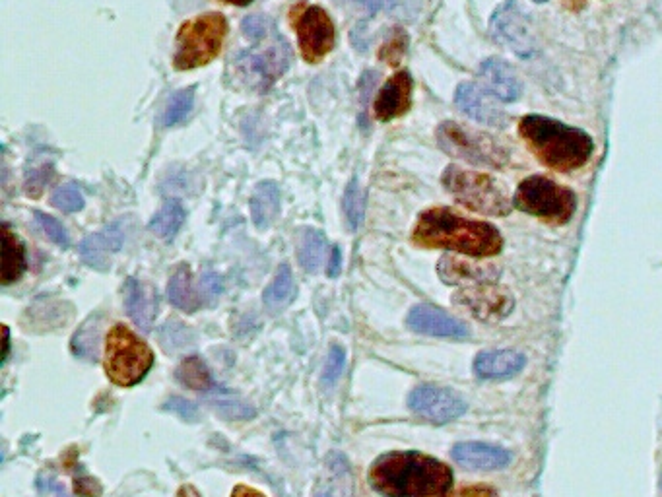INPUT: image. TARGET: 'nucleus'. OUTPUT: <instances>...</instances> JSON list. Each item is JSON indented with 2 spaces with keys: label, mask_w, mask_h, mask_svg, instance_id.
<instances>
[{
  "label": "nucleus",
  "mask_w": 662,
  "mask_h": 497,
  "mask_svg": "<svg viewBox=\"0 0 662 497\" xmlns=\"http://www.w3.org/2000/svg\"><path fill=\"white\" fill-rule=\"evenodd\" d=\"M369 482L385 497H437L451 488L453 474L449 466L428 455L398 451L373 463Z\"/></svg>",
  "instance_id": "f257e3e1"
},
{
  "label": "nucleus",
  "mask_w": 662,
  "mask_h": 497,
  "mask_svg": "<svg viewBox=\"0 0 662 497\" xmlns=\"http://www.w3.org/2000/svg\"><path fill=\"white\" fill-rule=\"evenodd\" d=\"M414 241L428 249H449L470 257H494L501 247V233L486 222L468 220L449 208H433L422 214Z\"/></svg>",
  "instance_id": "f03ea898"
},
{
  "label": "nucleus",
  "mask_w": 662,
  "mask_h": 497,
  "mask_svg": "<svg viewBox=\"0 0 662 497\" xmlns=\"http://www.w3.org/2000/svg\"><path fill=\"white\" fill-rule=\"evenodd\" d=\"M519 133L544 166L563 173L585 166L593 154L589 134L542 115L525 117Z\"/></svg>",
  "instance_id": "7ed1b4c3"
},
{
  "label": "nucleus",
  "mask_w": 662,
  "mask_h": 497,
  "mask_svg": "<svg viewBox=\"0 0 662 497\" xmlns=\"http://www.w3.org/2000/svg\"><path fill=\"white\" fill-rule=\"evenodd\" d=\"M226 35L228 22L220 12L202 14L183 24L175 41V68L193 70L212 63L220 55Z\"/></svg>",
  "instance_id": "20e7f679"
},
{
  "label": "nucleus",
  "mask_w": 662,
  "mask_h": 497,
  "mask_svg": "<svg viewBox=\"0 0 662 497\" xmlns=\"http://www.w3.org/2000/svg\"><path fill=\"white\" fill-rule=\"evenodd\" d=\"M154 365L150 346L140 340L129 327L115 325L105 342V371L107 377L121 387L140 383Z\"/></svg>",
  "instance_id": "39448f33"
},
{
  "label": "nucleus",
  "mask_w": 662,
  "mask_h": 497,
  "mask_svg": "<svg viewBox=\"0 0 662 497\" xmlns=\"http://www.w3.org/2000/svg\"><path fill=\"white\" fill-rule=\"evenodd\" d=\"M443 185L455 199L474 212L488 216H505L511 212V200L507 193L494 177L486 173L466 171L457 166L447 167Z\"/></svg>",
  "instance_id": "423d86ee"
},
{
  "label": "nucleus",
  "mask_w": 662,
  "mask_h": 497,
  "mask_svg": "<svg viewBox=\"0 0 662 497\" xmlns=\"http://www.w3.org/2000/svg\"><path fill=\"white\" fill-rule=\"evenodd\" d=\"M439 146L455 158L476 166L503 167L509 162L507 148L490 134L457 123H443L437 129Z\"/></svg>",
  "instance_id": "0eeeda50"
},
{
  "label": "nucleus",
  "mask_w": 662,
  "mask_h": 497,
  "mask_svg": "<svg viewBox=\"0 0 662 497\" xmlns=\"http://www.w3.org/2000/svg\"><path fill=\"white\" fill-rule=\"evenodd\" d=\"M515 204L523 212L558 226L571 220L577 200L569 189L546 177H529L517 189Z\"/></svg>",
  "instance_id": "6e6552de"
},
{
  "label": "nucleus",
  "mask_w": 662,
  "mask_h": 497,
  "mask_svg": "<svg viewBox=\"0 0 662 497\" xmlns=\"http://www.w3.org/2000/svg\"><path fill=\"white\" fill-rule=\"evenodd\" d=\"M292 61V51L288 43L274 35V39L259 51L241 53L233 63L235 76L249 88L257 92H266L286 70Z\"/></svg>",
  "instance_id": "1a4fd4ad"
},
{
  "label": "nucleus",
  "mask_w": 662,
  "mask_h": 497,
  "mask_svg": "<svg viewBox=\"0 0 662 497\" xmlns=\"http://www.w3.org/2000/svg\"><path fill=\"white\" fill-rule=\"evenodd\" d=\"M299 49L307 63L323 61L334 47V26L331 16L319 6H307L294 20Z\"/></svg>",
  "instance_id": "9d476101"
},
{
  "label": "nucleus",
  "mask_w": 662,
  "mask_h": 497,
  "mask_svg": "<svg viewBox=\"0 0 662 497\" xmlns=\"http://www.w3.org/2000/svg\"><path fill=\"white\" fill-rule=\"evenodd\" d=\"M410 410L433 424H447L466 412V402L455 391L435 385H422L408 397Z\"/></svg>",
  "instance_id": "9b49d317"
},
{
  "label": "nucleus",
  "mask_w": 662,
  "mask_h": 497,
  "mask_svg": "<svg viewBox=\"0 0 662 497\" xmlns=\"http://www.w3.org/2000/svg\"><path fill=\"white\" fill-rule=\"evenodd\" d=\"M455 303L464 307L472 317L480 321H497L509 315L513 309V298L507 290L497 288L496 284L472 286L457 294Z\"/></svg>",
  "instance_id": "f8f14e48"
},
{
  "label": "nucleus",
  "mask_w": 662,
  "mask_h": 497,
  "mask_svg": "<svg viewBox=\"0 0 662 497\" xmlns=\"http://www.w3.org/2000/svg\"><path fill=\"white\" fill-rule=\"evenodd\" d=\"M492 35L507 49L527 55L532 51V35L529 24L515 4H505L492 18Z\"/></svg>",
  "instance_id": "ddd939ff"
},
{
  "label": "nucleus",
  "mask_w": 662,
  "mask_h": 497,
  "mask_svg": "<svg viewBox=\"0 0 662 497\" xmlns=\"http://www.w3.org/2000/svg\"><path fill=\"white\" fill-rule=\"evenodd\" d=\"M408 327L412 331L443 338H466L470 334L461 321L433 305H416L408 315Z\"/></svg>",
  "instance_id": "4468645a"
},
{
  "label": "nucleus",
  "mask_w": 662,
  "mask_h": 497,
  "mask_svg": "<svg viewBox=\"0 0 662 497\" xmlns=\"http://www.w3.org/2000/svg\"><path fill=\"white\" fill-rule=\"evenodd\" d=\"M455 101L464 115L478 123L490 127H503L507 123V115L497 107L496 101L474 84H461L457 88Z\"/></svg>",
  "instance_id": "2eb2a0df"
},
{
  "label": "nucleus",
  "mask_w": 662,
  "mask_h": 497,
  "mask_svg": "<svg viewBox=\"0 0 662 497\" xmlns=\"http://www.w3.org/2000/svg\"><path fill=\"white\" fill-rule=\"evenodd\" d=\"M412 103V78L408 72H398L383 86L375 100V115L381 121H391L404 115Z\"/></svg>",
  "instance_id": "dca6fc26"
},
{
  "label": "nucleus",
  "mask_w": 662,
  "mask_h": 497,
  "mask_svg": "<svg viewBox=\"0 0 662 497\" xmlns=\"http://www.w3.org/2000/svg\"><path fill=\"white\" fill-rule=\"evenodd\" d=\"M125 307L129 317L142 331H152V325L160 309L158 292L150 284L129 278L125 286Z\"/></svg>",
  "instance_id": "f3484780"
},
{
  "label": "nucleus",
  "mask_w": 662,
  "mask_h": 497,
  "mask_svg": "<svg viewBox=\"0 0 662 497\" xmlns=\"http://www.w3.org/2000/svg\"><path fill=\"white\" fill-rule=\"evenodd\" d=\"M123 241H125L123 224L115 222L105 230L86 237L80 243V255L92 268L105 270L109 266V257L121 251Z\"/></svg>",
  "instance_id": "a211bd4d"
},
{
  "label": "nucleus",
  "mask_w": 662,
  "mask_h": 497,
  "mask_svg": "<svg viewBox=\"0 0 662 497\" xmlns=\"http://www.w3.org/2000/svg\"><path fill=\"white\" fill-rule=\"evenodd\" d=\"M453 459L470 470H497L509 464L511 455L488 443H459L453 449Z\"/></svg>",
  "instance_id": "6ab92c4d"
},
{
  "label": "nucleus",
  "mask_w": 662,
  "mask_h": 497,
  "mask_svg": "<svg viewBox=\"0 0 662 497\" xmlns=\"http://www.w3.org/2000/svg\"><path fill=\"white\" fill-rule=\"evenodd\" d=\"M439 274L447 284H494L499 278L496 265H472L455 257H445L439 263Z\"/></svg>",
  "instance_id": "aec40b11"
},
{
  "label": "nucleus",
  "mask_w": 662,
  "mask_h": 497,
  "mask_svg": "<svg viewBox=\"0 0 662 497\" xmlns=\"http://www.w3.org/2000/svg\"><path fill=\"white\" fill-rule=\"evenodd\" d=\"M525 367L523 354L515 350H492L478 354L474 371L482 379H507Z\"/></svg>",
  "instance_id": "412c9836"
},
{
  "label": "nucleus",
  "mask_w": 662,
  "mask_h": 497,
  "mask_svg": "<svg viewBox=\"0 0 662 497\" xmlns=\"http://www.w3.org/2000/svg\"><path fill=\"white\" fill-rule=\"evenodd\" d=\"M480 74L488 90L499 100L515 101L521 96V84L517 80V74L503 61L488 59L480 68Z\"/></svg>",
  "instance_id": "4be33fe9"
},
{
  "label": "nucleus",
  "mask_w": 662,
  "mask_h": 497,
  "mask_svg": "<svg viewBox=\"0 0 662 497\" xmlns=\"http://www.w3.org/2000/svg\"><path fill=\"white\" fill-rule=\"evenodd\" d=\"M2 266H0V280L2 284L16 282L24 270H26V251L20 239L8 228V224L2 226Z\"/></svg>",
  "instance_id": "5701e85b"
},
{
  "label": "nucleus",
  "mask_w": 662,
  "mask_h": 497,
  "mask_svg": "<svg viewBox=\"0 0 662 497\" xmlns=\"http://www.w3.org/2000/svg\"><path fill=\"white\" fill-rule=\"evenodd\" d=\"M280 214V189L276 183H261L251 197V216L259 230H266L274 224Z\"/></svg>",
  "instance_id": "b1692460"
},
{
  "label": "nucleus",
  "mask_w": 662,
  "mask_h": 497,
  "mask_svg": "<svg viewBox=\"0 0 662 497\" xmlns=\"http://www.w3.org/2000/svg\"><path fill=\"white\" fill-rule=\"evenodd\" d=\"M294 298H296V284H294L292 268L288 265H280L276 278L263 294V301L272 313H278L284 307H288Z\"/></svg>",
  "instance_id": "393cba45"
},
{
  "label": "nucleus",
  "mask_w": 662,
  "mask_h": 497,
  "mask_svg": "<svg viewBox=\"0 0 662 497\" xmlns=\"http://www.w3.org/2000/svg\"><path fill=\"white\" fill-rule=\"evenodd\" d=\"M167 298L169 301L183 309V311H197L200 307V298L193 288V278H191V270L189 266H179L175 270V274L171 276V282L167 286Z\"/></svg>",
  "instance_id": "a878e982"
},
{
  "label": "nucleus",
  "mask_w": 662,
  "mask_h": 497,
  "mask_svg": "<svg viewBox=\"0 0 662 497\" xmlns=\"http://www.w3.org/2000/svg\"><path fill=\"white\" fill-rule=\"evenodd\" d=\"M327 255V239L319 230H305L299 239L298 259L299 265L307 272H317L325 263Z\"/></svg>",
  "instance_id": "bb28decb"
},
{
  "label": "nucleus",
  "mask_w": 662,
  "mask_h": 497,
  "mask_svg": "<svg viewBox=\"0 0 662 497\" xmlns=\"http://www.w3.org/2000/svg\"><path fill=\"white\" fill-rule=\"evenodd\" d=\"M183 222H185L183 206L179 202L171 200L152 218L150 232L162 239H173L175 233L179 232V228L183 226Z\"/></svg>",
  "instance_id": "cd10ccee"
},
{
  "label": "nucleus",
  "mask_w": 662,
  "mask_h": 497,
  "mask_svg": "<svg viewBox=\"0 0 662 497\" xmlns=\"http://www.w3.org/2000/svg\"><path fill=\"white\" fill-rule=\"evenodd\" d=\"M158 338H160V344H162V348L166 350L167 354H177V352L193 346L195 340H197V334L191 327L183 325L181 321L171 319L160 329Z\"/></svg>",
  "instance_id": "c85d7f7f"
},
{
  "label": "nucleus",
  "mask_w": 662,
  "mask_h": 497,
  "mask_svg": "<svg viewBox=\"0 0 662 497\" xmlns=\"http://www.w3.org/2000/svg\"><path fill=\"white\" fill-rule=\"evenodd\" d=\"M177 379L193 391H206L212 387L210 371L199 356H191L177 367Z\"/></svg>",
  "instance_id": "c756f323"
},
{
  "label": "nucleus",
  "mask_w": 662,
  "mask_h": 497,
  "mask_svg": "<svg viewBox=\"0 0 662 497\" xmlns=\"http://www.w3.org/2000/svg\"><path fill=\"white\" fill-rule=\"evenodd\" d=\"M100 331L98 321L90 319L88 323H84L72 338V352L76 356H82L84 360H96L100 346Z\"/></svg>",
  "instance_id": "7c9ffc66"
},
{
  "label": "nucleus",
  "mask_w": 662,
  "mask_h": 497,
  "mask_svg": "<svg viewBox=\"0 0 662 497\" xmlns=\"http://www.w3.org/2000/svg\"><path fill=\"white\" fill-rule=\"evenodd\" d=\"M342 208H344L350 230L356 232L362 226L365 214L364 191H362L358 179H352L350 185L346 187V193H344V199H342Z\"/></svg>",
  "instance_id": "2f4dec72"
},
{
  "label": "nucleus",
  "mask_w": 662,
  "mask_h": 497,
  "mask_svg": "<svg viewBox=\"0 0 662 497\" xmlns=\"http://www.w3.org/2000/svg\"><path fill=\"white\" fill-rule=\"evenodd\" d=\"M193 101H195V88L175 92L167 103L164 125L171 127V125H177L179 121H183L189 115V111L193 109Z\"/></svg>",
  "instance_id": "473e14b6"
},
{
  "label": "nucleus",
  "mask_w": 662,
  "mask_h": 497,
  "mask_svg": "<svg viewBox=\"0 0 662 497\" xmlns=\"http://www.w3.org/2000/svg\"><path fill=\"white\" fill-rule=\"evenodd\" d=\"M210 402L216 408V412L228 420H247V418L255 416L253 406H249L247 402H243L239 398L230 397V395L210 398Z\"/></svg>",
  "instance_id": "72a5a7b5"
},
{
  "label": "nucleus",
  "mask_w": 662,
  "mask_h": 497,
  "mask_svg": "<svg viewBox=\"0 0 662 497\" xmlns=\"http://www.w3.org/2000/svg\"><path fill=\"white\" fill-rule=\"evenodd\" d=\"M51 204L55 208H59L61 212L72 214V212H80L84 208V197L76 185L68 183V185H61L55 189V193L51 195Z\"/></svg>",
  "instance_id": "f704fd0d"
},
{
  "label": "nucleus",
  "mask_w": 662,
  "mask_h": 497,
  "mask_svg": "<svg viewBox=\"0 0 662 497\" xmlns=\"http://www.w3.org/2000/svg\"><path fill=\"white\" fill-rule=\"evenodd\" d=\"M241 32L251 39V41H263L268 35L274 34V26L272 22L265 18V16H259V14H253V16H247L243 22H241Z\"/></svg>",
  "instance_id": "c9c22d12"
},
{
  "label": "nucleus",
  "mask_w": 662,
  "mask_h": 497,
  "mask_svg": "<svg viewBox=\"0 0 662 497\" xmlns=\"http://www.w3.org/2000/svg\"><path fill=\"white\" fill-rule=\"evenodd\" d=\"M35 220H37V224L41 226V230L47 233V237H49L55 245L67 249L68 245H70V239H68V233L67 230H65V226H63L59 220H55V218H51V216H47V214H43V212H35Z\"/></svg>",
  "instance_id": "e433bc0d"
},
{
  "label": "nucleus",
  "mask_w": 662,
  "mask_h": 497,
  "mask_svg": "<svg viewBox=\"0 0 662 497\" xmlns=\"http://www.w3.org/2000/svg\"><path fill=\"white\" fill-rule=\"evenodd\" d=\"M344 365H346V352L340 346H332L331 352H329V358H327V364H325L323 383L325 385H334L340 379V375L344 371Z\"/></svg>",
  "instance_id": "4c0bfd02"
},
{
  "label": "nucleus",
  "mask_w": 662,
  "mask_h": 497,
  "mask_svg": "<svg viewBox=\"0 0 662 497\" xmlns=\"http://www.w3.org/2000/svg\"><path fill=\"white\" fill-rule=\"evenodd\" d=\"M51 175H53L51 166H43L41 169H34L32 173H28V179H26V191H28V195L39 197L41 191H43V187L51 179Z\"/></svg>",
  "instance_id": "58836bf2"
},
{
  "label": "nucleus",
  "mask_w": 662,
  "mask_h": 497,
  "mask_svg": "<svg viewBox=\"0 0 662 497\" xmlns=\"http://www.w3.org/2000/svg\"><path fill=\"white\" fill-rule=\"evenodd\" d=\"M74 490L80 497L101 496L100 482L96 478H90V476H78L76 484H74Z\"/></svg>",
  "instance_id": "ea45409f"
},
{
  "label": "nucleus",
  "mask_w": 662,
  "mask_h": 497,
  "mask_svg": "<svg viewBox=\"0 0 662 497\" xmlns=\"http://www.w3.org/2000/svg\"><path fill=\"white\" fill-rule=\"evenodd\" d=\"M167 410H173V412H177L181 418H185V420H195L197 418V406L195 404H191L189 400H185V398H171V400H167L166 404Z\"/></svg>",
  "instance_id": "a19ab883"
},
{
  "label": "nucleus",
  "mask_w": 662,
  "mask_h": 497,
  "mask_svg": "<svg viewBox=\"0 0 662 497\" xmlns=\"http://www.w3.org/2000/svg\"><path fill=\"white\" fill-rule=\"evenodd\" d=\"M202 290L208 299H216L222 294V278L216 272H206L202 278Z\"/></svg>",
  "instance_id": "79ce46f5"
},
{
  "label": "nucleus",
  "mask_w": 662,
  "mask_h": 497,
  "mask_svg": "<svg viewBox=\"0 0 662 497\" xmlns=\"http://www.w3.org/2000/svg\"><path fill=\"white\" fill-rule=\"evenodd\" d=\"M449 497H496L490 488H464L461 492Z\"/></svg>",
  "instance_id": "37998d69"
},
{
  "label": "nucleus",
  "mask_w": 662,
  "mask_h": 497,
  "mask_svg": "<svg viewBox=\"0 0 662 497\" xmlns=\"http://www.w3.org/2000/svg\"><path fill=\"white\" fill-rule=\"evenodd\" d=\"M340 268H342V255H340V249L334 247V249H332L331 263L327 266V272H329V276L334 278V276H338Z\"/></svg>",
  "instance_id": "c03bdc74"
},
{
  "label": "nucleus",
  "mask_w": 662,
  "mask_h": 497,
  "mask_svg": "<svg viewBox=\"0 0 662 497\" xmlns=\"http://www.w3.org/2000/svg\"><path fill=\"white\" fill-rule=\"evenodd\" d=\"M232 497H265L261 492H257L255 488L249 486H237L232 492Z\"/></svg>",
  "instance_id": "a18cd8bd"
},
{
  "label": "nucleus",
  "mask_w": 662,
  "mask_h": 497,
  "mask_svg": "<svg viewBox=\"0 0 662 497\" xmlns=\"http://www.w3.org/2000/svg\"><path fill=\"white\" fill-rule=\"evenodd\" d=\"M2 332H4V340H2L4 350H2V358H0V362L4 364L6 358H8V350H10V332H8V327H2Z\"/></svg>",
  "instance_id": "49530a36"
},
{
  "label": "nucleus",
  "mask_w": 662,
  "mask_h": 497,
  "mask_svg": "<svg viewBox=\"0 0 662 497\" xmlns=\"http://www.w3.org/2000/svg\"><path fill=\"white\" fill-rule=\"evenodd\" d=\"M177 497H200V494L197 492V488H195V486H191V484H185V486H181V490H179Z\"/></svg>",
  "instance_id": "de8ad7c7"
},
{
  "label": "nucleus",
  "mask_w": 662,
  "mask_h": 497,
  "mask_svg": "<svg viewBox=\"0 0 662 497\" xmlns=\"http://www.w3.org/2000/svg\"><path fill=\"white\" fill-rule=\"evenodd\" d=\"M224 2H228V4H235V6H247V4H251L253 0H224Z\"/></svg>",
  "instance_id": "09e8293b"
},
{
  "label": "nucleus",
  "mask_w": 662,
  "mask_h": 497,
  "mask_svg": "<svg viewBox=\"0 0 662 497\" xmlns=\"http://www.w3.org/2000/svg\"><path fill=\"white\" fill-rule=\"evenodd\" d=\"M59 497H68V496L67 494H65V492H61V490H59Z\"/></svg>",
  "instance_id": "8fccbe9b"
},
{
  "label": "nucleus",
  "mask_w": 662,
  "mask_h": 497,
  "mask_svg": "<svg viewBox=\"0 0 662 497\" xmlns=\"http://www.w3.org/2000/svg\"><path fill=\"white\" fill-rule=\"evenodd\" d=\"M317 497H332V496H329V494H319V496Z\"/></svg>",
  "instance_id": "3c124183"
},
{
  "label": "nucleus",
  "mask_w": 662,
  "mask_h": 497,
  "mask_svg": "<svg viewBox=\"0 0 662 497\" xmlns=\"http://www.w3.org/2000/svg\"><path fill=\"white\" fill-rule=\"evenodd\" d=\"M536 2H546V0H536Z\"/></svg>",
  "instance_id": "603ef678"
}]
</instances>
